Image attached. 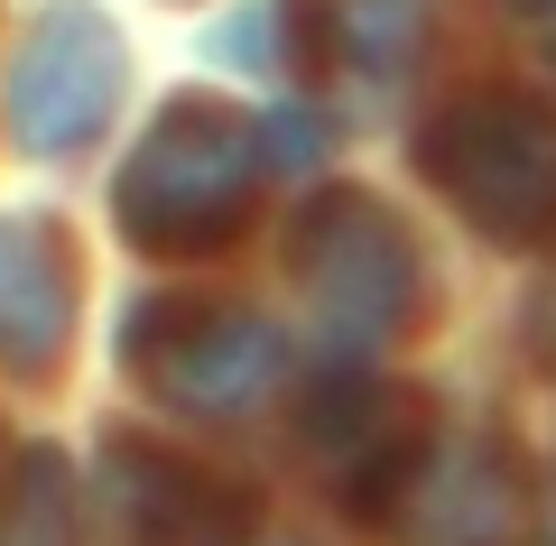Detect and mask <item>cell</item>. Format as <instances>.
<instances>
[{
    "instance_id": "cell-1",
    "label": "cell",
    "mask_w": 556,
    "mask_h": 546,
    "mask_svg": "<svg viewBox=\"0 0 556 546\" xmlns=\"http://www.w3.org/2000/svg\"><path fill=\"white\" fill-rule=\"evenodd\" d=\"M260 167H269V149H260L251 112H232L223 93H177L149 130H139V149L121 157L112 214H121V232H130V251L204 259V251H223V241L251 223Z\"/></svg>"
},
{
    "instance_id": "cell-2",
    "label": "cell",
    "mask_w": 556,
    "mask_h": 546,
    "mask_svg": "<svg viewBox=\"0 0 556 546\" xmlns=\"http://www.w3.org/2000/svg\"><path fill=\"white\" fill-rule=\"evenodd\" d=\"M417 167L501 251H538L556 241V112L519 84H482L455 93L427 130H417Z\"/></svg>"
},
{
    "instance_id": "cell-3",
    "label": "cell",
    "mask_w": 556,
    "mask_h": 546,
    "mask_svg": "<svg viewBox=\"0 0 556 546\" xmlns=\"http://www.w3.org/2000/svg\"><path fill=\"white\" fill-rule=\"evenodd\" d=\"M288 278L306 288L316 325L334 333V343H353V352L408 333L417 306H427V269H417L408 223L380 195H362V186H325L298 214V232H288Z\"/></svg>"
},
{
    "instance_id": "cell-4",
    "label": "cell",
    "mask_w": 556,
    "mask_h": 546,
    "mask_svg": "<svg viewBox=\"0 0 556 546\" xmlns=\"http://www.w3.org/2000/svg\"><path fill=\"white\" fill-rule=\"evenodd\" d=\"M121 361L130 380L159 408H186V417H241L278 390L288 371V343H278L269 315L251 306H223V296H149L130 306L121 325Z\"/></svg>"
},
{
    "instance_id": "cell-5",
    "label": "cell",
    "mask_w": 556,
    "mask_h": 546,
    "mask_svg": "<svg viewBox=\"0 0 556 546\" xmlns=\"http://www.w3.org/2000/svg\"><path fill=\"white\" fill-rule=\"evenodd\" d=\"M371 528L390 546H529V464L501 427L427 435Z\"/></svg>"
},
{
    "instance_id": "cell-6",
    "label": "cell",
    "mask_w": 556,
    "mask_h": 546,
    "mask_svg": "<svg viewBox=\"0 0 556 546\" xmlns=\"http://www.w3.org/2000/svg\"><path fill=\"white\" fill-rule=\"evenodd\" d=\"M121 84H130L121 28L93 0H47L20 38V65H10V130L28 157H75L102 139Z\"/></svg>"
},
{
    "instance_id": "cell-7",
    "label": "cell",
    "mask_w": 556,
    "mask_h": 546,
    "mask_svg": "<svg viewBox=\"0 0 556 546\" xmlns=\"http://www.w3.org/2000/svg\"><path fill=\"white\" fill-rule=\"evenodd\" d=\"M102 528L112 546H251V500L159 435H102Z\"/></svg>"
},
{
    "instance_id": "cell-8",
    "label": "cell",
    "mask_w": 556,
    "mask_h": 546,
    "mask_svg": "<svg viewBox=\"0 0 556 546\" xmlns=\"http://www.w3.org/2000/svg\"><path fill=\"white\" fill-rule=\"evenodd\" d=\"M84 269L65 223L47 214H0V371L10 380H56L75 352Z\"/></svg>"
},
{
    "instance_id": "cell-9",
    "label": "cell",
    "mask_w": 556,
    "mask_h": 546,
    "mask_svg": "<svg viewBox=\"0 0 556 546\" xmlns=\"http://www.w3.org/2000/svg\"><path fill=\"white\" fill-rule=\"evenodd\" d=\"M427 435H437V427H427V408H417V398L380 390V380H362V371L325 380L316 408H306V454L343 482V500H353L362 519L399 491V472L427 454Z\"/></svg>"
},
{
    "instance_id": "cell-10",
    "label": "cell",
    "mask_w": 556,
    "mask_h": 546,
    "mask_svg": "<svg viewBox=\"0 0 556 546\" xmlns=\"http://www.w3.org/2000/svg\"><path fill=\"white\" fill-rule=\"evenodd\" d=\"M0 546H84L75 472L56 445H20L0 472Z\"/></svg>"
},
{
    "instance_id": "cell-11",
    "label": "cell",
    "mask_w": 556,
    "mask_h": 546,
    "mask_svg": "<svg viewBox=\"0 0 556 546\" xmlns=\"http://www.w3.org/2000/svg\"><path fill=\"white\" fill-rule=\"evenodd\" d=\"M417 28H427V0H353V10H334V47L362 56L371 75H399L417 56Z\"/></svg>"
},
{
    "instance_id": "cell-12",
    "label": "cell",
    "mask_w": 556,
    "mask_h": 546,
    "mask_svg": "<svg viewBox=\"0 0 556 546\" xmlns=\"http://www.w3.org/2000/svg\"><path fill=\"white\" fill-rule=\"evenodd\" d=\"M0 472H10V445H0Z\"/></svg>"
}]
</instances>
